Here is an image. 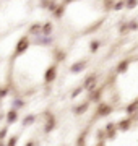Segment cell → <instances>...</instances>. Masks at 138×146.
I'll return each instance as SVG.
<instances>
[{"label": "cell", "mask_w": 138, "mask_h": 146, "mask_svg": "<svg viewBox=\"0 0 138 146\" xmlns=\"http://www.w3.org/2000/svg\"><path fill=\"white\" fill-rule=\"evenodd\" d=\"M86 67H88V60H78V62H75L70 65V73H73V75H78V73H81L83 70H86Z\"/></svg>", "instance_id": "obj_8"}, {"label": "cell", "mask_w": 138, "mask_h": 146, "mask_svg": "<svg viewBox=\"0 0 138 146\" xmlns=\"http://www.w3.org/2000/svg\"><path fill=\"white\" fill-rule=\"evenodd\" d=\"M57 5H58V2H57V0H52V2H50V5H49L47 8H46V10H47V11H50V13H52V11L55 10V7H57Z\"/></svg>", "instance_id": "obj_33"}, {"label": "cell", "mask_w": 138, "mask_h": 146, "mask_svg": "<svg viewBox=\"0 0 138 146\" xmlns=\"http://www.w3.org/2000/svg\"><path fill=\"white\" fill-rule=\"evenodd\" d=\"M101 47V41H91L90 42V52L91 54H96Z\"/></svg>", "instance_id": "obj_22"}, {"label": "cell", "mask_w": 138, "mask_h": 146, "mask_svg": "<svg viewBox=\"0 0 138 146\" xmlns=\"http://www.w3.org/2000/svg\"><path fill=\"white\" fill-rule=\"evenodd\" d=\"M127 25H128V31H137V29H138V21L137 20L127 21Z\"/></svg>", "instance_id": "obj_28"}, {"label": "cell", "mask_w": 138, "mask_h": 146, "mask_svg": "<svg viewBox=\"0 0 138 146\" xmlns=\"http://www.w3.org/2000/svg\"><path fill=\"white\" fill-rule=\"evenodd\" d=\"M137 110H138V99H135L133 102H130V104L125 107V112H127L128 115H133Z\"/></svg>", "instance_id": "obj_20"}, {"label": "cell", "mask_w": 138, "mask_h": 146, "mask_svg": "<svg viewBox=\"0 0 138 146\" xmlns=\"http://www.w3.org/2000/svg\"><path fill=\"white\" fill-rule=\"evenodd\" d=\"M123 8H125V2L123 0H115L114 5H112V10H115V11H120Z\"/></svg>", "instance_id": "obj_23"}, {"label": "cell", "mask_w": 138, "mask_h": 146, "mask_svg": "<svg viewBox=\"0 0 138 146\" xmlns=\"http://www.w3.org/2000/svg\"><path fill=\"white\" fill-rule=\"evenodd\" d=\"M90 106H91L90 101H85V102H81V104L75 106V107H73V114H75V115H83V114H86V112H88V109H90Z\"/></svg>", "instance_id": "obj_13"}, {"label": "cell", "mask_w": 138, "mask_h": 146, "mask_svg": "<svg viewBox=\"0 0 138 146\" xmlns=\"http://www.w3.org/2000/svg\"><path fill=\"white\" fill-rule=\"evenodd\" d=\"M104 133H106L107 138H114L117 135V122H109V123H106Z\"/></svg>", "instance_id": "obj_12"}, {"label": "cell", "mask_w": 138, "mask_h": 146, "mask_svg": "<svg viewBox=\"0 0 138 146\" xmlns=\"http://www.w3.org/2000/svg\"><path fill=\"white\" fill-rule=\"evenodd\" d=\"M72 2H75V0H62L64 5H68V3H72Z\"/></svg>", "instance_id": "obj_35"}, {"label": "cell", "mask_w": 138, "mask_h": 146, "mask_svg": "<svg viewBox=\"0 0 138 146\" xmlns=\"http://www.w3.org/2000/svg\"><path fill=\"white\" fill-rule=\"evenodd\" d=\"M83 91H85V89H83V86H78V88H75L73 91H72L70 98H72V99H76V98H78V96H80V94L83 93Z\"/></svg>", "instance_id": "obj_26"}, {"label": "cell", "mask_w": 138, "mask_h": 146, "mask_svg": "<svg viewBox=\"0 0 138 146\" xmlns=\"http://www.w3.org/2000/svg\"><path fill=\"white\" fill-rule=\"evenodd\" d=\"M8 133H10V125H3L0 128V140H5Z\"/></svg>", "instance_id": "obj_25"}, {"label": "cell", "mask_w": 138, "mask_h": 146, "mask_svg": "<svg viewBox=\"0 0 138 146\" xmlns=\"http://www.w3.org/2000/svg\"><path fill=\"white\" fill-rule=\"evenodd\" d=\"M37 141H34V140H28L26 141V146H31V145H36Z\"/></svg>", "instance_id": "obj_34"}, {"label": "cell", "mask_w": 138, "mask_h": 146, "mask_svg": "<svg viewBox=\"0 0 138 146\" xmlns=\"http://www.w3.org/2000/svg\"><path fill=\"white\" fill-rule=\"evenodd\" d=\"M7 96H10V86H0V99H5Z\"/></svg>", "instance_id": "obj_24"}, {"label": "cell", "mask_w": 138, "mask_h": 146, "mask_svg": "<svg viewBox=\"0 0 138 146\" xmlns=\"http://www.w3.org/2000/svg\"><path fill=\"white\" fill-rule=\"evenodd\" d=\"M132 122H133V117L130 115L128 119H122L117 122V130L120 131H128L130 128H132Z\"/></svg>", "instance_id": "obj_9"}, {"label": "cell", "mask_w": 138, "mask_h": 146, "mask_svg": "<svg viewBox=\"0 0 138 146\" xmlns=\"http://www.w3.org/2000/svg\"><path fill=\"white\" fill-rule=\"evenodd\" d=\"M36 120H37V115H36V114H28V115H25V117H23L21 125L26 128V127L34 125V123H36Z\"/></svg>", "instance_id": "obj_15"}, {"label": "cell", "mask_w": 138, "mask_h": 146, "mask_svg": "<svg viewBox=\"0 0 138 146\" xmlns=\"http://www.w3.org/2000/svg\"><path fill=\"white\" fill-rule=\"evenodd\" d=\"M0 104H2V99H0Z\"/></svg>", "instance_id": "obj_36"}, {"label": "cell", "mask_w": 138, "mask_h": 146, "mask_svg": "<svg viewBox=\"0 0 138 146\" xmlns=\"http://www.w3.org/2000/svg\"><path fill=\"white\" fill-rule=\"evenodd\" d=\"M114 2H115V0H102V5H104V10H106V11L112 10V5H114Z\"/></svg>", "instance_id": "obj_30"}, {"label": "cell", "mask_w": 138, "mask_h": 146, "mask_svg": "<svg viewBox=\"0 0 138 146\" xmlns=\"http://www.w3.org/2000/svg\"><path fill=\"white\" fill-rule=\"evenodd\" d=\"M44 117V127H42V131L46 133V135H49V133H52L55 128H57V119H55V115L50 112V110H46L42 114Z\"/></svg>", "instance_id": "obj_2"}, {"label": "cell", "mask_w": 138, "mask_h": 146, "mask_svg": "<svg viewBox=\"0 0 138 146\" xmlns=\"http://www.w3.org/2000/svg\"><path fill=\"white\" fill-rule=\"evenodd\" d=\"M102 93H104V88H94L93 91H90L88 101H90V102H99V101H101Z\"/></svg>", "instance_id": "obj_11"}, {"label": "cell", "mask_w": 138, "mask_h": 146, "mask_svg": "<svg viewBox=\"0 0 138 146\" xmlns=\"http://www.w3.org/2000/svg\"><path fill=\"white\" fill-rule=\"evenodd\" d=\"M50 2H52V0H39V7H41L42 10H46V8L50 5Z\"/></svg>", "instance_id": "obj_32"}, {"label": "cell", "mask_w": 138, "mask_h": 146, "mask_svg": "<svg viewBox=\"0 0 138 146\" xmlns=\"http://www.w3.org/2000/svg\"><path fill=\"white\" fill-rule=\"evenodd\" d=\"M18 140H20V135H11L10 138H5V146H15V145H18Z\"/></svg>", "instance_id": "obj_21"}, {"label": "cell", "mask_w": 138, "mask_h": 146, "mask_svg": "<svg viewBox=\"0 0 138 146\" xmlns=\"http://www.w3.org/2000/svg\"><path fill=\"white\" fill-rule=\"evenodd\" d=\"M54 33V25L52 21H46L41 25V34H46V36H50Z\"/></svg>", "instance_id": "obj_18"}, {"label": "cell", "mask_w": 138, "mask_h": 146, "mask_svg": "<svg viewBox=\"0 0 138 146\" xmlns=\"http://www.w3.org/2000/svg\"><path fill=\"white\" fill-rule=\"evenodd\" d=\"M119 33H120L122 36L128 33V25H127V21H123V23H120V26H119Z\"/></svg>", "instance_id": "obj_29"}, {"label": "cell", "mask_w": 138, "mask_h": 146, "mask_svg": "<svg viewBox=\"0 0 138 146\" xmlns=\"http://www.w3.org/2000/svg\"><path fill=\"white\" fill-rule=\"evenodd\" d=\"M137 5H138V0H125V8H128V10L137 8Z\"/></svg>", "instance_id": "obj_27"}, {"label": "cell", "mask_w": 138, "mask_h": 146, "mask_svg": "<svg viewBox=\"0 0 138 146\" xmlns=\"http://www.w3.org/2000/svg\"><path fill=\"white\" fill-rule=\"evenodd\" d=\"M81 86H83V89H85V91H88V93H90V91H93L94 88H98V75H96V73L88 75Z\"/></svg>", "instance_id": "obj_5"}, {"label": "cell", "mask_w": 138, "mask_h": 146, "mask_svg": "<svg viewBox=\"0 0 138 146\" xmlns=\"http://www.w3.org/2000/svg\"><path fill=\"white\" fill-rule=\"evenodd\" d=\"M128 67H130V58H125V60H122V62L117 63L115 72L119 73V75H122V73H125L128 70Z\"/></svg>", "instance_id": "obj_17"}, {"label": "cell", "mask_w": 138, "mask_h": 146, "mask_svg": "<svg viewBox=\"0 0 138 146\" xmlns=\"http://www.w3.org/2000/svg\"><path fill=\"white\" fill-rule=\"evenodd\" d=\"M25 106H26V101L23 99L21 96H15V98H13V101H11V107H13V109H16V110H21Z\"/></svg>", "instance_id": "obj_16"}, {"label": "cell", "mask_w": 138, "mask_h": 146, "mask_svg": "<svg viewBox=\"0 0 138 146\" xmlns=\"http://www.w3.org/2000/svg\"><path fill=\"white\" fill-rule=\"evenodd\" d=\"M18 119H20V110L16 109H8L5 112V117H3V120L7 122V125H15L16 122H18Z\"/></svg>", "instance_id": "obj_7"}, {"label": "cell", "mask_w": 138, "mask_h": 146, "mask_svg": "<svg viewBox=\"0 0 138 146\" xmlns=\"http://www.w3.org/2000/svg\"><path fill=\"white\" fill-rule=\"evenodd\" d=\"M41 25H42V23H39V21L29 25V26H28L26 34H28V36H37V34H41Z\"/></svg>", "instance_id": "obj_14"}, {"label": "cell", "mask_w": 138, "mask_h": 146, "mask_svg": "<svg viewBox=\"0 0 138 146\" xmlns=\"http://www.w3.org/2000/svg\"><path fill=\"white\" fill-rule=\"evenodd\" d=\"M123 2H125V0H123Z\"/></svg>", "instance_id": "obj_37"}, {"label": "cell", "mask_w": 138, "mask_h": 146, "mask_svg": "<svg viewBox=\"0 0 138 146\" xmlns=\"http://www.w3.org/2000/svg\"><path fill=\"white\" fill-rule=\"evenodd\" d=\"M54 42H55V39H54L52 34H50V36L37 34V36H33L31 44H34V46H41V47H49V46H52Z\"/></svg>", "instance_id": "obj_4"}, {"label": "cell", "mask_w": 138, "mask_h": 146, "mask_svg": "<svg viewBox=\"0 0 138 146\" xmlns=\"http://www.w3.org/2000/svg\"><path fill=\"white\" fill-rule=\"evenodd\" d=\"M86 133H88V131H83V133H81L80 138L76 140V145H85L86 143Z\"/></svg>", "instance_id": "obj_31"}, {"label": "cell", "mask_w": 138, "mask_h": 146, "mask_svg": "<svg viewBox=\"0 0 138 146\" xmlns=\"http://www.w3.org/2000/svg\"><path fill=\"white\" fill-rule=\"evenodd\" d=\"M112 106L107 104V102H98V107H96V117L101 119V117H107V115L112 114Z\"/></svg>", "instance_id": "obj_6"}, {"label": "cell", "mask_w": 138, "mask_h": 146, "mask_svg": "<svg viewBox=\"0 0 138 146\" xmlns=\"http://www.w3.org/2000/svg\"><path fill=\"white\" fill-rule=\"evenodd\" d=\"M57 73H58V63L54 62L52 65H49L44 72V83L46 84H52L57 80Z\"/></svg>", "instance_id": "obj_3"}, {"label": "cell", "mask_w": 138, "mask_h": 146, "mask_svg": "<svg viewBox=\"0 0 138 146\" xmlns=\"http://www.w3.org/2000/svg\"><path fill=\"white\" fill-rule=\"evenodd\" d=\"M65 7H67V5H64V3H58V5L55 7V10L52 11V15H54V18H55V20H60V18L64 16V13H65Z\"/></svg>", "instance_id": "obj_19"}, {"label": "cell", "mask_w": 138, "mask_h": 146, "mask_svg": "<svg viewBox=\"0 0 138 146\" xmlns=\"http://www.w3.org/2000/svg\"><path fill=\"white\" fill-rule=\"evenodd\" d=\"M52 55H54V60H55V63H62L65 58H67V52H65L64 49H60V47H54Z\"/></svg>", "instance_id": "obj_10"}, {"label": "cell", "mask_w": 138, "mask_h": 146, "mask_svg": "<svg viewBox=\"0 0 138 146\" xmlns=\"http://www.w3.org/2000/svg\"><path fill=\"white\" fill-rule=\"evenodd\" d=\"M29 47H31V36L25 34V36H21L20 39H18V41H16L15 50H13V58H16V57H20V55H23V54L26 52Z\"/></svg>", "instance_id": "obj_1"}]
</instances>
